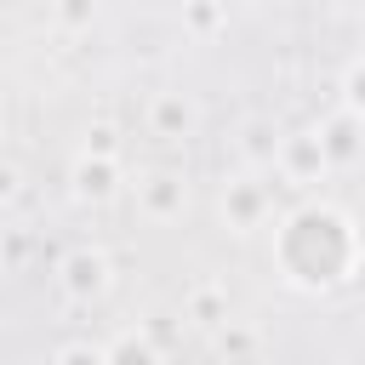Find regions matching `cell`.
I'll use <instances>...</instances> for the list:
<instances>
[{
	"label": "cell",
	"mask_w": 365,
	"mask_h": 365,
	"mask_svg": "<svg viewBox=\"0 0 365 365\" xmlns=\"http://www.w3.org/2000/svg\"><path fill=\"white\" fill-rule=\"evenodd\" d=\"M108 165H80V194H108Z\"/></svg>",
	"instance_id": "1"
},
{
	"label": "cell",
	"mask_w": 365,
	"mask_h": 365,
	"mask_svg": "<svg viewBox=\"0 0 365 365\" xmlns=\"http://www.w3.org/2000/svg\"><path fill=\"white\" fill-rule=\"evenodd\" d=\"M68 279H74V291H86V285H97V279H103V268H97V257H74V268H68Z\"/></svg>",
	"instance_id": "2"
},
{
	"label": "cell",
	"mask_w": 365,
	"mask_h": 365,
	"mask_svg": "<svg viewBox=\"0 0 365 365\" xmlns=\"http://www.w3.org/2000/svg\"><path fill=\"white\" fill-rule=\"evenodd\" d=\"M114 365H148V348H137V342H125V348L114 354Z\"/></svg>",
	"instance_id": "3"
},
{
	"label": "cell",
	"mask_w": 365,
	"mask_h": 365,
	"mask_svg": "<svg viewBox=\"0 0 365 365\" xmlns=\"http://www.w3.org/2000/svg\"><path fill=\"white\" fill-rule=\"evenodd\" d=\"M63 365H103V359H97V354H86V348H68V354H63Z\"/></svg>",
	"instance_id": "4"
}]
</instances>
